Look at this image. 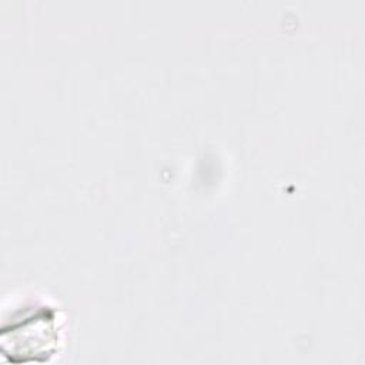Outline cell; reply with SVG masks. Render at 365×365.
Masks as SVG:
<instances>
[{
    "mask_svg": "<svg viewBox=\"0 0 365 365\" xmlns=\"http://www.w3.org/2000/svg\"><path fill=\"white\" fill-rule=\"evenodd\" d=\"M1 319V352L10 362H44L60 352L64 319L47 295H13Z\"/></svg>",
    "mask_w": 365,
    "mask_h": 365,
    "instance_id": "obj_1",
    "label": "cell"
}]
</instances>
